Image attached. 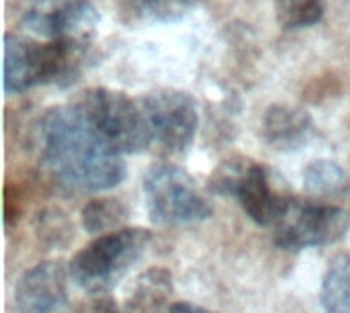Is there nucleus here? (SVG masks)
<instances>
[{
    "instance_id": "obj_7",
    "label": "nucleus",
    "mask_w": 350,
    "mask_h": 313,
    "mask_svg": "<svg viewBox=\"0 0 350 313\" xmlns=\"http://www.w3.org/2000/svg\"><path fill=\"white\" fill-rule=\"evenodd\" d=\"M146 117L150 121L154 139L168 152H185L199 127L197 100L174 88H164L150 92L139 98Z\"/></svg>"
},
{
    "instance_id": "obj_9",
    "label": "nucleus",
    "mask_w": 350,
    "mask_h": 313,
    "mask_svg": "<svg viewBox=\"0 0 350 313\" xmlns=\"http://www.w3.org/2000/svg\"><path fill=\"white\" fill-rule=\"evenodd\" d=\"M68 275L70 271L55 260H45L29 269L14 289L18 313H66L70 301Z\"/></svg>"
},
{
    "instance_id": "obj_2",
    "label": "nucleus",
    "mask_w": 350,
    "mask_h": 313,
    "mask_svg": "<svg viewBox=\"0 0 350 313\" xmlns=\"http://www.w3.org/2000/svg\"><path fill=\"white\" fill-rule=\"evenodd\" d=\"M92 59V43H39L23 35H4V92L21 94L39 84L68 86Z\"/></svg>"
},
{
    "instance_id": "obj_15",
    "label": "nucleus",
    "mask_w": 350,
    "mask_h": 313,
    "mask_svg": "<svg viewBox=\"0 0 350 313\" xmlns=\"http://www.w3.org/2000/svg\"><path fill=\"white\" fill-rule=\"evenodd\" d=\"M129 219V211L123 201L115 197H98L84 205L82 209V226L88 234L107 236L123 230Z\"/></svg>"
},
{
    "instance_id": "obj_1",
    "label": "nucleus",
    "mask_w": 350,
    "mask_h": 313,
    "mask_svg": "<svg viewBox=\"0 0 350 313\" xmlns=\"http://www.w3.org/2000/svg\"><path fill=\"white\" fill-rule=\"evenodd\" d=\"M39 144L51 174L74 191L100 193L125 178V162L72 107H53L39 121Z\"/></svg>"
},
{
    "instance_id": "obj_6",
    "label": "nucleus",
    "mask_w": 350,
    "mask_h": 313,
    "mask_svg": "<svg viewBox=\"0 0 350 313\" xmlns=\"http://www.w3.org/2000/svg\"><path fill=\"white\" fill-rule=\"evenodd\" d=\"M350 230V215L334 205L291 197L275 223V244L281 250L299 252L340 242Z\"/></svg>"
},
{
    "instance_id": "obj_18",
    "label": "nucleus",
    "mask_w": 350,
    "mask_h": 313,
    "mask_svg": "<svg viewBox=\"0 0 350 313\" xmlns=\"http://www.w3.org/2000/svg\"><path fill=\"white\" fill-rule=\"evenodd\" d=\"M39 240L49 248H66L74 240V228L68 215L57 209H43L35 219Z\"/></svg>"
},
{
    "instance_id": "obj_14",
    "label": "nucleus",
    "mask_w": 350,
    "mask_h": 313,
    "mask_svg": "<svg viewBox=\"0 0 350 313\" xmlns=\"http://www.w3.org/2000/svg\"><path fill=\"white\" fill-rule=\"evenodd\" d=\"M304 189L312 199H338L349 193L350 180L336 162L316 160L304 172Z\"/></svg>"
},
{
    "instance_id": "obj_17",
    "label": "nucleus",
    "mask_w": 350,
    "mask_h": 313,
    "mask_svg": "<svg viewBox=\"0 0 350 313\" xmlns=\"http://www.w3.org/2000/svg\"><path fill=\"white\" fill-rule=\"evenodd\" d=\"M277 21L283 29H304L322 21L324 4L322 0H275Z\"/></svg>"
},
{
    "instance_id": "obj_3",
    "label": "nucleus",
    "mask_w": 350,
    "mask_h": 313,
    "mask_svg": "<svg viewBox=\"0 0 350 313\" xmlns=\"http://www.w3.org/2000/svg\"><path fill=\"white\" fill-rule=\"evenodd\" d=\"M72 107L119 154L144 152L154 141L142 103L119 90L86 88L74 98Z\"/></svg>"
},
{
    "instance_id": "obj_19",
    "label": "nucleus",
    "mask_w": 350,
    "mask_h": 313,
    "mask_svg": "<svg viewBox=\"0 0 350 313\" xmlns=\"http://www.w3.org/2000/svg\"><path fill=\"white\" fill-rule=\"evenodd\" d=\"M250 166V160L246 158H228L224 160L217 170L211 174V180H209V189L217 195H234L238 193L240 189V182L246 174Z\"/></svg>"
},
{
    "instance_id": "obj_20",
    "label": "nucleus",
    "mask_w": 350,
    "mask_h": 313,
    "mask_svg": "<svg viewBox=\"0 0 350 313\" xmlns=\"http://www.w3.org/2000/svg\"><path fill=\"white\" fill-rule=\"evenodd\" d=\"M168 313H215L201 308V305H193V303H187V301H180V303H172L168 308Z\"/></svg>"
},
{
    "instance_id": "obj_13",
    "label": "nucleus",
    "mask_w": 350,
    "mask_h": 313,
    "mask_svg": "<svg viewBox=\"0 0 350 313\" xmlns=\"http://www.w3.org/2000/svg\"><path fill=\"white\" fill-rule=\"evenodd\" d=\"M320 301L326 313H350V254H336L322 279Z\"/></svg>"
},
{
    "instance_id": "obj_4",
    "label": "nucleus",
    "mask_w": 350,
    "mask_h": 313,
    "mask_svg": "<svg viewBox=\"0 0 350 313\" xmlns=\"http://www.w3.org/2000/svg\"><path fill=\"white\" fill-rule=\"evenodd\" d=\"M152 234L142 228H123L96 238L70 264L74 283L90 295L109 293L142 258Z\"/></svg>"
},
{
    "instance_id": "obj_10",
    "label": "nucleus",
    "mask_w": 350,
    "mask_h": 313,
    "mask_svg": "<svg viewBox=\"0 0 350 313\" xmlns=\"http://www.w3.org/2000/svg\"><path fill=\"white\" fill-rule=\"evenodd\" d=\"M236 197L248 217L258 226H275L291 199V195L275 193L269 170L256 162H250Z\"/></svg>"
},
{
    "instance_id": "obj_12",
    "label": "nucleus",
    "mask_w": 350,
    "mask_h": 313,
    "mask_svg": "<svg viewBox=\"0 0 350 313\" xmlns=\"http://www.w3.org/2000/svg\"><path fill=\"white\" fill-rule=\"evenodd\" d=\"M170 295H172L170 271L160 267L148 269L133 281L121 313H164Z\"/></svg>"
},
{
    "instance_id": "obj_16",
    "label": "nucleus",
    "mask_w": 350,
    "mask_h": 313,
    "mask_svg": "<svg viewBox=\"0 0 350 313\" xmlns=\"http://www.w3.org/2000/svg\"><path fill=\"white\" fill-rule=\"evenodd\" d=\"M197 0H123V12L131 23H174L189 14Z\"/></svg>"
},
{
    "instance_id": "obj_5",
    "label": "nucleus",
    "mask_w": 350,
    "mask_h": 313,
    "mask_svg": "<svg viewBox=\"0 0 350 313\" xmlns=\"http://www.w3.org/2000/svg\"><path fill=\"white\" fill-rule=\"evenodd\" d=\"M146 205L152 223L185 226L211 217V205L197 191L193 178L174 164H152L144 174Z\"/></svg>"
},
{
    "instance_id": "obj_8",
    "label": "nucleus",
    "mask_w": 350,
    "mask_h": 313,
    "mask_svg": "<svg viewBox=\"0 0 350 313\" xmlns=\"http://www.w3.org/2000/svg\"><path fill=\"white\" fill-rule=\"evenodd\" d=\"M100 14L90 0H31L25 25L49 41L92 43Z\"/></svg>"
},
{
    "instance_id": "obj_11",
    "label": "nucleus",
    "mask_w": 350,
    "mask_h": 313,
    "mask_svg": "<svg viewBox=\"0 0 350 313\" xmlns=\"http://www.w3.org/2000/svg\"><path fill=\"white\" fill-rule=\"evenodd\" d=\"M316 123L312 115L299 107L273 105L262 117V139L279 152H295L310 144Z\"/></svg>"
}]
</instances>
